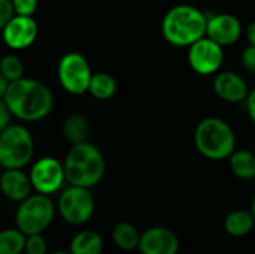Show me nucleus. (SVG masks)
<instances>
[{
  "label": "nucleus",
  "instance_id": "obj_2",
  "mask_svg": "<svg viewBox=\"0 0 255 254\" xmlns=\"http://www.w3.org/2000/svg\"><path fill=\"white\" fill-rule=\"evenodd\" d=\"M208 16L194 4H175L161 19V34L173 46L190 48L206 36Z\"/></svg>",
  "mask_w": 255,
  "mask_h": 254
},
{
  "label": "nucleus",
  "instance_id": "obj_14",
  "mask_svg": "<svg viewBox=\"0 0 255 254\" xmlns=\"http://www.w3.org/2000/svg\"><path fill=\"white\" fill-rule=\"evenodd\" d=\"M214 91L215 94L229 103H245L250 94L247 81L236 72H218L214 78Z\"/></svg>",
  "mask_w": 255,
  "mask_h": 254
},
{
  "label": "nucleus",
  "instance_id": "obj_24",
  "mask_svg": "<svg viewBox=\"0 0 255 254\" xmlns=\"http://www.w3.org/2000/svg\"><path fill=\"white\" fill-rule=\"evenodd\" d=\"M48 246L43 235H28L25 238L24 253L25 254H46Z\"/></svg>",
  "mask_w": 255,
  "mask_h": 254
},
{
  "label": "nucleus",
  "instance_id": "obj_9",
  "mask_svg": "<svg viewBox=\"0 0 255 254\" xmlns=\"http://www.w3.org/2000/svg\"><path fill=\"white\" fill-rule=\"evenodd\" d=\"M28 177L33 189L45 196L58 192L66 180L63 163L51 156L40 157L39 160H36L30 169Z\"/></svg>",
  "mask_w": 255,
  "mask_h": 254
},
{
  "label": "nucleus",
  "instance_id": "obj_29",
  "mask_svg": "<svg viewBox=\"0 0 255 254\" xmlns=\"http://www.w3.org/2000/svg\"><path fill=\"white\" fill-rule=\"evenodd\" d=\"M245 108H247V112H248L251 121L255 124V88L250 91L248 99L245 100Z\"/></svg>",
  "mask_w": 255,
  "mask_h": 254
},
{
  "label": "nucleus",
  "instance_id": "obj_23",
  "mask_svg": "<svg viewBox=\"0 0 255 254\" xmlns=\"http://www.w3.org/2000/svg\"><path fill=\"white\" fill-rule=\"evenodd\" d=\"M0 73L10 82L19 81L24 78V63L19 57L7 54L0 60Z\"/></svg>",
  "mask_w": 255,
  "mask_h": 254
},
{
  "label": "nucleus",
  "instance_id": "obj_1",
  "mask_svg": "<svg viewBox=\"0 0 255 254\" xmlns=\"http://www.w3.org/2000/svg\"><path fill=\"white\" fill-rule=\"evenodd\" d=\"M3 100L12 117L28 123L45 118L54 106L51 90L40 81L31 78L10 82Z\"/></svg>",
  "mask_w": 255,
  "mask_h": 254
},
{
  "label": "nucleus",
  "instance_id": "obj_10",
  "mask_svg": "<svg viewBox=\"0 0 255 254\" xmlns=\"http://www.w3.org/2000/svg\"><path fill=\"white\" fill-rule=\"evenodd\" d=\"M223 61L224 48L206 36L188 48V64L199 75H217L223 66Z\"/></svg>",
  "mask_w": 255,
  "mask_h": 254
},
{
  "label": "nucleus",
  "instance_id": "obj_12",
  "mask_svg": "<svg viewBox=\"0 0 255 254\" xmlns=\"http://www.w3.org/2000/svg\"><path fill=\"white\" fill-rule=\"evenodd\" d=\"M137 250L140 254H178L179 240L172 229L155 226L140 235Z\"/></svg>",
  "mask_w": 255,
  "mask_h": 254
},
{
  "label": "nucleus",
  "instance_id": "obj_31",
  "mask_svg": "<svg viewBox=\"0 0 255 254\" xmlns=\"http://www.w3.org/2000/svg\"><path fill=\"white\" fill-rule=\"evenodd\" d=\"M7 87H9V81L0 73V99L4 97L6 91H7Z\"/></svg>",
  "mask_w": 255,
  "mask_h": 254
},
{
  "label": "nucleus",
  "instance_id": "obj_27",
  "mask_svg": "<svg viewBox=\"0 0 255 254\" xmlns=\"http://www.w3.org/2000/svg\"><path fill=\"white\" fill-rule=\"evenodd\" d=\"M242 66L248 70V72H254L255 73V48L248 45L244 51H242V57H241Z\"/></svg>",
  "mask_w": 255,
  "mask_h": 254
},
{
  "label": "nucleus",
  "instance_id": "obj_32",
  "mask_svg": "<svg viewBox=\"0 0 255 254\" xmlns=\"http://www.w3.org/2000/svg\"><path fill=\"white\" fill-rule=\"evenodd\" d=\"M251 213H253V216H254V220H255V196H254V199H253V205H251Z\"/></svg>",
  "mask_w": 255,
  "mask_h": 254
},
{
  "label": "nucleus",
  "instance_id": "obj_17",
  "mask_svg": "<svg viewBox=\"0 0 255 254\" xmlns=\"http://www.w3.org/2000/svg\"><path fill=\"white\" fill-rule=\"evenodd\" d=\"M230 169L236 178L250 181L255 178V153L250 150H236L229 157Z\"/></svg>",
  "mask_w": 255,
  "mask_h": 254
},
{
  "label": "nucleus",
  "instance_id": "obj_21",
  "mask_svg": "<svg viewBox=\"0 0 255 254\" xmlns=\"http://www.w3.org/2000/svg\"><path fill=\"white\" fill-rule=\"evenodd\" d=\"M88 91L97 100H109L117 93V81L106 72L93 73Z\"/></svg>",
  "mask_w": 255,
  "mask_h": 254
},
{
  "label": "nucleus",
  "instance_id": "obj_4",
  "mask_svg": "<svg viewBox=\"0 0 255 254\" xmlns=\"http://www.w3.org/2000/svg\"><path fill=\"white\" fill-rule=\"evenodd\" d=\"M194 145L208 160H226L236 151V136L232 126L220 117H206L196 126Z\"/></svg>",
  "mask_w": 255,
  "mask_h": 254
},
{
  "label": "nucleus",
  "instance_id": "obj_30",
  "mask_svg": "<svg viewBox=\"0 0 255 254\" xmlns=\"http://www.w3.org/2000/svg\"><path fill=\"white\" fill-rule=\"evenodd\" d=\"M245 36H247L248 43L255 48V19L254 21H251V22L247 25V28H245Z\"/></svg>",
  "mask_w": 255,
  "mask_h": 254
},
{
  "label": "nucleus",
  "instance_id": "obj_20",
  "mask_svg": "<svg viewBox=\"0 0 255 254\" xmlns=\"http://www.w3.org/2000/svg\"><path fill=\"white\" fill-rule=\"evenodd\" d=\"M140 235L142 234H139L137 228L128 222L117 223L115 228L112 229V240L115 246L124 252L136 250L140 243Z\"/></svg>",
  "mask_w": 255,
  "mask_h": 254
},
{
  "label": "nucleus",
  "instance_id": "obj_26",
  "mask_svg": "<svg viewBox=\"0 0 255 254\" xmlns=\"http://www.w3.org/2000/svg\"><path fill=\"white\" fill-rule=\"evenodd\" d=\"M15 16L12 0H0V30H3L9 21Z\"/></svg>",
  "mask_w": 255,
  "mask_h": 254
},
{
  "label": "nucleus",
  "instance_id": "obj_8",
  "mask_svg": "<svg viewBox=\"0 0 255 254\" xmlns=\"http://www.w3.org/2000/svg\"><path fill=\"white\" fill-rule=\"evenodd\" d=\"M93 72L87 58L79 52H67L58 63V79L70 94H84L90 88Z\"/></svg>",
  "mask_w": 255,
  "mask_h": 254
},
{
  "label": "nucleus",
  "instance_id": "obj_19",
  "mask_svg": "<svg viewBox=\"0 0 255 254\" xmlns=\"http://www.w3.org/2000/svg\"><path fill=\"white\" fill-rule=\"evenodd\" d=\"M88 133H90V124L84 115L79 114L69 115L63 123V136L72 145L87 142Z\"/></svg>",
  "mask_w": 255,
  "mask_h": 254
},
{
  "label": "nucleus",
  "instance_id": "obj_25",
  "mask_svg": "<svg viewBox=\"0 0 255 254\" xmlns=\"http://www.w3.org/2000/svg\"><path fill=\"white\" fill-rule=\"evenodd\" d=\"M15 15L31 16L37 9V0H12Z\"/></svg>",
  "mask_w": 255,
  "mask_h": 254
},
{
  "label": "nucleus",
  "instance_id": "obj_33",
  "mask_svg": "<svg viewBox=\"0 0 255 254\" xmlns=\"http://www.w3.org/2000/svg\"><path fill=\"white\" fill-rule=\"evenodd\" d=\"M52 254H70L69 252H55V253H52Z\"/></svg>",
  "mask_w": 255,
  "mask_h": 254
},
{
  "label": "nucleus",
  "instance_id": "obj_16",
  "mask_svg": "<svg viewBox=\"0 0 255 254\" xmlns=\"http://www.w3.org/2000/svg\"><path fill=\"white\" fill-rule=\"evenodd\" d=\"M255 226L254 216L247 210H235L224 220V229L230 237L241 238L253 232Z\"/></svg>",
  "mask_w": 255,
  "mask_h": 254
},
{
  "label": "nucleus",
  "instance_id": "obj_3",
  "mask_svg": "<svg viewBox=\"0 0 255 254\" xmlns=\"http://www.w3.org/2000/svg\"><path fill=\"white\" fill-rule=\"evenodd\" d=\"M63 168L66 181H69L70 186L91 189L102 181L106 162L102 151L87 141L70 147L64 157Z\"/></svg>",
  "mask_w": 255,
  "mask_h": 254
},
{
  "label": "nucleus",
  "instance_id": "obj_5",
  "mask_svg": "<svg viewBox=\"0 0 255 254\" xmlns=\"http://www.w3.org/2000/svg\"><path fill=\"white\" fill-rule=\"evenodd\" d=\"M34 154L31 133L22 124H10L0 133V165L4 171L22 169Z\"/></svg>",
  "mask_w": 255,
  "mask_h": 254
},
{
  "label": "nucleus",
  "instance_id": "obj_34",
  "mask_svg": "<svg viewBox=\"0 0 255 254\" xmlns=\"http://www.w3.org/2000/svg\"><path fill=\"white\" fill-rule=\"evenodd\" d=\"M1 169H3V168H1V165H0V175H1Z\"/></svg>",
  "mask_w": 255,
  "mask_h": 254
},
{
  "label": "nucleus",
  "instance_id": "obj_11",
  "mask_svg": "<svg viewBox=\"0 0 255 254\" xmlns=\"http://www.w3.org/2000/svg\"><path fill=\"white\" fill-rule=\"evenodd\" d=\"M244 33L242 22L238 16L232 13H215L208 16L206 37L226 48L235 45Z\"/></svg>",
  "mask_w": 255,
  "mask_h": 254
},
{
  "label": "nucleus",
  "instance_id": "obj_22",
  "mask_svg": "<svg viewBox=\"0 0 255 254\" xmlns=\"http://www.w3.org/2000/svg\"><path fill=\"white\" fill-rule=\"evenodd\" d=\"M25 238L16 228L0 231V254H21L24 252Z\"/></svg>",
  "mask_w": 255,
  "mask_h": 254
},
{
  "label": "nucleus",
  "instance_id": "obj_7",
  "mask_svg": "<svg viewBox=\"0 0 255 254\" xmlns=\"http://www.w3.org/2000/svg\"><path fill=\"white\" fill-rule=\"evenodd\" d=\"M96 201L90 189L70 186L58 198V213L72 226L85 225L94 214Z\"/></svg>",
  "mask_w": 255,
  "mask_h": 254
},
{
  "label": "nucleus",
  "instance_id": "obj_13",
  "mask_svg": "<svg viewBox=\"0 0 255 254\" xmlns=\"http://www.w3.org/2000/svg\"><path fill=\"white\" fill-rule=\"evenodd\" d=\"M3 42L12 49L28 48L37 36V24L33 16L15 15L9 24L1 30Z\"/></svg>",
  "mask_w": 255,
  "mask_h": 254
},
{
  "label": "nucleus",
  "instance_id": "obj_6",
  "mask_svg": "<svg viewBox=\"0 0 255 254\" xmlns=\"http://www.w3.org/2000/svg\"><path fill=\"white\" fill-rule=\"evenodd\" d=\"M55 216V205L49 196L34 193L19 204L15 213L16 229L21 231L25 237L28 235H42Z\"/></svg>",
  "mask_w": 255,
  "mask_h": 254
},
{
  "label": "nucleus",
  "instance_id": "obj_28",
  "mask_svg": "<svg viewBox=\"0 0 255 254\" xmlns=\"http://www.w3.org/2000/svg\"><path fill=\"white\" fill-rule=\"evenodd\" d=\"M10 118H12V114L7 105L4 103L3 99H0V133L4 132L10 126Z\"/></svg>",
  "mask_w": 255,
  "mask_h": 254
},
{
  "label": "nucleus",
  "instance_id": "obj_15",
  "mask_svg": "<svg viewBox=\"0 0 255 254\" xmlns=\"http://www.w3.org/2000/svg\"><path fill=\"white\" fill-rule=\"evenodd\" d=\"M0 190L4 198L21 204L31 196L33 186L30 177L21 169H7L0 175Z\"/></svg>",
  "mask_w": 255,
  "mask_h": 254
},
{
  "label": "nucleus",
  "instance_id": "obj_18",
  "mask_svg": "<svg viewBox=\"0 0 255 254\" xmlns=\"http://www.w3.org/2000/svg\"><path fill=\"white\" fill-rule=\"evenodd\" d=\"M103 238L94 231H81L70 241V254H102Z\"/></svg>",
  "mask_w": 255,
  "mask_h": 254
}]
</instances>
